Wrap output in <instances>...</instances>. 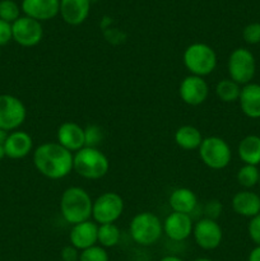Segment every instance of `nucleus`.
<instances>
[{"instance_id": "1", "label": "nucleus", "mask_w": 260, "mask_h": 261, "mask_svg": "<svg viewBox=\"0 0 260 261\" xmlns=\"http://www.w3.org/2000/svg\"><path fill=\"white\" fill-rule=\"evenodd\" d=\"M74 154L58 142L42 143L33 150L36 170L50 180H61L73 171Z\"/></svg>"}, {"instance_id": "2", "label": "nucleus", "mask_w": 260, "mask_h": 261, "mask_svg": "<svg viewBox=\"0 0 260 261\" xmlns=\"http://www.w3.org/2000/svg\"><path fill=\"white\" fill-rule=\"evenodd\" d=\"M92 200L89 193L79 186L65 189L60 198V212L66 223L78 224L89 221L92 217Z\"/></svg>"}, {"instance_id": "3", "label": "nucleus", "mask_w": 260, "mask_h": 261, "mask_svg": "<svg viewBox=\"0 0 260 261\" xmlns=\"http://www.w3.org/2000/svg\"><path fill=\"white\" fill-rule=\"evenodd\" d=\"M73 170L86 180H99L110 170V161L98 148L84 147L74 153Z\"/></svg>"}, {"instance_id": "4", "label": "nucleus", "mask_w": 260, "mask_h": 261, "mask_svg": "<svg viewBox=\"0 0 260 261\" xmlns=\"http://www.w3.org/2000/svg\"><path fill=\"white\" fill-rule=\"evenodd\" d=\"M183 63L191 75L204 78L216 70L217 54L214 48L206 43H191L184 51Z\"/></svg>"}, {"instance_id": "5", "label": "nucleus", "mask_w": 260, "mask_h": 261, "mask_svg": "<svg viewBox=\"0 0 260 261\" xmlns=\"http://www.w3.org/2000/svg\"><path fill=\"white\" fill-rule=\"evenodd\" d=\"M133 241L139 246H152L157 244L163 234V223L158 216L150 212H142L133 217L129 224Z\"/></svg>"}, {"instance_id": "6", "label": "nucleus", "mask_w": 260, "mask_h": 261, "mask_svg": "<svg viewBox=\"0 0 260 261\" xmlns=\"http://www.w3.org/2000/svg\"><path fill=\"white\" fill-rule=\"evenodd\" d=\"M201 162L208 168L219 171L226 168L232 160V150L228 143L221 137H206L198 149Z\"/></svg>"}, {"instance_id": "7", "label": "nucleus", "mask_w": 260, "mask_h": 261, "mask_svg": "<svg viewBox=\"0 0 260 261\" xmlns=\"http://www.w3.org/2000/svg\"><path fill=\"white\" fill-rule=\"evenodd\" d=\"M227 70L229 79L239 83L240 86L251 83L256 73V61L254 54L245 47L235 48L227 60Z\"/></svg>"}, {"instance_id": "8", "label": "nucleus", "mask_w": 260, "mask_h": 261, "mask_svg": "<svg viewBox=\"0 0 260 261\" xmlns=\"http://www.w3.org/2000/svg\"><path fill=\"white\" fill-rule=\"evenodd\" d=\"M124 199L115 191H106L93 200L92 218L97 224L115 223L122 216Z\"/></svg>"}, {"instance_id": "9", "label": "nucleus", "mask_w": 260, "mask_h": 261, "mask_svg": "<svg viewBox=\"0 0 260 261\" xmlns=\"http://www.w3.org/2000/svg\"><path fill=\"white\" fill-rule=\"evenodd\" d=\"M27 109L24 103L12 94H0V129L15 132L24 124Z\"/></svg>"}, {"instance_id": "10", "label": "nucleus", "mask_w": 260, "mask_h": 261, "mask_svg": "<svg viewBox=\"0 0 260 261\" xmlns=\"http://www.w3.org/2000/svg\"><path fill=\"white\" fill-rule=\"evenodd\" d=\"M193 237L195 244L205 251H212L219 247L223 240V231L217 221L208 218H199L194 223Z\"/></svg>"}, {"instance_id": "11", "label": "nucleus", "mask_w": 260, "mask_h": 261, "mask_svg": "<svg viewBox=\"0 0 260 261\" xmlns=\"http://www.w3.org/2000/svg\"><path fill=\"white\" fill-rule=\"evenodd\" d=\"M13 40L23 47H33L42 41L43 27L41 22L30 17H19L12 23Z\"/></svg>"}, {"instance_id": "12", "label": "nucleus", "mask_w": 260, "mask_h": 261, "mask_svg": "<svg viewBox=\"0 0 260 261\" xmlns=\"http://www.w3.org/2000/svg\"><path fill=\"white\" fill-rule=\"evenodd\" d=\"M178 94L184 103L189 105V106H199L208 98L209 86L205 79L201 76L189 74L181 81L180 87H178Z\"/></svg>"}, {"instance_id": "13", "label": "nucleus", "mask_w": 260, "mask_h": 261, "mask_svg": "<svg viewBox=\"0 0 260 261\" xmlns=\"http://www.w3.org/2000/svg\"><path fill=\"white\" fill-rule=\"evenodd\" d=\"M163 223V233L175 242H183L193 234L194 221L189 214L172 213L166 217Z\"/></svg>"}, {"instance_id": "14", "label": "nucleus", "mask_w": 260, "mask_h": 261, "mask_svg": "<svg viewBox=\"0 0 260 261\" xmlns=\"http://www.w3.org/2000/svg\"><path fill=\"white\" fill-rule=\"evenodd\" d=\"M20 9L25 17L38 22L51 20L60 13V0H22Z\"/></svg>"}, {"instance_id": "15", "label": "nucleus", "mask_w": 260, "mask_h": 261, "mask_svg": "<svg viewBox=\"0 0 260 261\" xmlns=\"http://www.w3.org/2000/svg\"><path fill=\"white\" fill-rule=\"evenodd\" d=\"M58 143L69 152H78L86 147L84 142V127L74 121H65L58 127L56 132Z\"/></svg>"}, {"instance_id": "16", "label": "nucleus", "mask_w": 260, "mask_h": 261, "mask_svg": "<svg viewBox=\"0 0 260 261\" xmlns=\"http://www.w3.org/2000/svg\"><path fill=\"white\" fill-rule=\"evenodd\" d=\"M97 234H98V224L89 219V221L71 226L69 241L75 249L83 251L88 247L97 245Z\"/></svg>"}, {"instance_id": "17", "label": "nucleus", "mask_w": 260, "mask_h": 261, "mask_svg": "<svg viewBox=\"0 0 260 261\" xmlns=\"http://www.w3.org/2000/svg\"><path fill=\"white\" fill-rule=\"evenodd\" d=\"M5 155L10 160H22L33 149V139L28 133L15 130L8 134L4 143Z\"/></svg>"}, {"instance_id": "18", "label": "nucleus", "mask_w": 260, "mask_h": 261, "mask_svg": "<svg viewBox=\"0 0 260 261\" xmlns=\"http://www.w3.org/2000/svg\"><path fill=\"white\" fill-rule=\"evenodd\" d=\"M91 12V0H60V13L64 22L69 25L84 23Z\"/></svg>"}, {"instance_id": "19", "label": "nucleus", "mask_w": 260, "mask_h": 261, "mask_svg": "<svg viewBox=\"0 0 260 261\" xmlns=\"http://www.w3.org/2000/svg\"><path fill=\"white\" fill-rule=\"evenodd\" d=\"M232 209L239 216L254 218L260 214V196L251 190H241L232 198Z\"/></svg>"}, {"instance_id": "20", "label": "nucleus", "mask_w": 260, "mask_h": 261, "mask_svg": "<svg viewBox=\"0 0 260 261\" xmlns=\"http://www.w3.org/2000/svg\"><path fill=\"white\" fill-rule=\"evenodd\" d=\"M168 204L172 212L176 213L189 214L190 217L198 209V196L191 189L188 188H177L170 194L168 198Z\"/></svg>"}, {"instance_id": "21", "label": "nucleus", "mask_w": 260, "mask_h": 261, "mask_svg": "<svg viewBox=\"0 0 260 261\" xmlns=\"http://www.w3.org/2000/svg\"><path fill=\"white\" fill-rule=\"evenodd\" d=\"M239 103L245 116L249 119H260V84L251 82L242 86Z\"/></svg>"}, {"instance_id": "22", "label": "nucleus", "mask_w": 260, "mask_h": 261, "mask_svg": "<svg viewBox=\"0 0 260 261\" xmlns=\"http://www.w3.org/2000/svg\"><path fill=\"white\" fill-rule=\"evenodd\" d=\"M237 154L244 165H260V137L246 135L237 147Z\"/></svg>"}, {"instance_id": "23", "label": "nucleus", "mask_w": 260, "mask_h": 261, "mask_svg": "<svg viewBox=\"0 0 260 261\" xmlns=\"http://www.w3.org/2000/svg\"><path fill=\"white\" fill-rule=\"evenodd\" d=\"M203 139L200 130L193 125H183L175 132V143L184 150H198Z\"/></svg>"}, {"instance_id": "24", "label": "nucleus", "mask_w": 260, "mask_h": 261, "mask_svg": "<svg viewBox=\"0 0 260 261\" xmlns=\"http://www.w3.org/2000/svg\"><path fill=\"white\" fill-rule=\"evenodd\" d=\"M241 88L242 87L239 83H236L232 79L226 78L221 79L216 84L214 92H216V96L218 97L219 101L224 102V103H233V102H239Z\"/></svg>"}, {"instance_id": "25", "label": "nucleus", "mask_w": 260, "mask_h": 261, "mask_svg": "<svg viewBox=\"0 0 260 261\" xmlns=\"http://www.w3.org/2000/svg\"><path fill=\"white\" fill-rule=\"evenodd\" d=\"M120 240H121V231L116 224H98L97 245L103 249H112L120 244Z\"/></svg>"}, {"instance_id": "26", "label": "nucleus", "mask_w": 260, "mask_h": 261, "mask_svg": "<svg viewBox=\"0 0 260 261\" xmlns=\"http://www.w3.org/2000/svg\"><path fill=\"white\" fill-rule=\"evenodd\" d=\"M236 178L240 186L249 190V189H252L259 184L260 170L257 168V166L244 165L237 172Z\"/></svg>"}, {"instance_id": "27", "label": "nucleus", "mask_w": 260, "mask_h": 261, "mask_svg": "<svg viewBox=\"0 0 260 261\" xmlns=\"http://www.w3.org/2000/svg\"><path fill=\"white\" fill-rule=\"evenodd\" d=\"M20 7L14 0H0V19L14 23L20 17Z\"/></svg>"}, {"instance_id": "28", "label": "nucleus", "mask_w": 260, "mask_h": 261, "mask_svg": "<svg viewBox=\"0 0 260 261\" xmlns=\"http://www.w3.org/2000/svg\"><path fill=\"white\" fill-rule=\"evenodd\" d=\"M105 133L101 126L91 124L84 127V142H86V147L98 148V145H101Z\"/></svg>"}, {"instance_id": "29", "label": "nucleus", "mask_w": 260, "mask_h": 261, "mask_svg": "<svg viewBox=\"0 0 260 261\" xmlns=\"http://www.w3.org/2000/svg\"><path fill=\"white\" fill-rule=\"evenodd\" d=\"M79 261H110V256L106 249L99 245H94V246L81 251Z\"/></svg>"}, {"instance_id": "30", "label": "nucleus", "mask_w": 260, "mask_h": 261, "mask_svg": "<svg viewBox=\"0 0 260 261\" xmlns=\"http://www.w3.org/2000/svg\"><path fill=\"white\" fill-rule=\"evenodd\" d=\"M222 211H223V205L219 200L217 199H212V200H208L204 206L201 208V212H203L204 218L213 219V221H217V219L221 217Z\"/></svg>"}, {"instance_id": "31", "label": "nucleus", "mask_w": 260, "mask_h": 261, "mask_svg": "<svg viewBox=\"0 0 260 261\" xmlns=\"http://www.w3.org/2000/svg\"><path fill=\"white\" fill-rule=\"evenodd\" d=\"M242 38L249 45L260 43V23H250L242 30Z\"/></svg>"}, {"instance_id": "32", "label": "nucleus", "mask_w": 260, "mask_h": 261, "mask_svg": "<svg viewBox=\"0 0 260 261\" xmlns=\"http://www.w3.org/2000/svg\"><path fill=\"white\" fill-rule=\"evenodd\" d=\"M247 233H249L250 240L256 246H260V214L250 219L249 224H247Z\"/></svg>"}, {"instance_id": "33", "label": "nucleus", "mask_w": 260, "mask_h": 261, "mask_svg": "<svg viewBox=\"0 0 260 261\" xmlns=\"http://www.w3.org/2000/svg\"><path fill=\"white\" fill-rule=\"evenodd\" d=\"M13 40L12 23L0 19V46H5Z\"/></svg>"}, {"instance_id": "34", "label": "nucleus", "mask_w": 260, "mask_h": 261, "mask_svg": "<svg viewBox=\"0 0 260 261\" xmlns=\"http://www.w3.org/2000/svg\"><path fill=\"white\" fill-rule=\"evenodd\" d=\"M61 260L63 261H79V255L81 251L73 246V245H68L64 246L61 250Z\"/></svg>"}, {"instance_id": "35", "label": "nucleus", "mask_w": 260, "mask_h": 261, "mask_svg": "<svg viewBox=\"0 0 260 261\" xmlns=\"http://www.w3.org/2000/svg\"><path fill=\"white\" fill-rule=\"evenodd\" d=\"M247 261H260V246H255L254 249L250 251Z\"/></svg>"}, {"instance_id": "36", "label": "nucleus", "mask_w": 260, "mask_h": 261, "mask_svg": "<svg viewBox=\"0 0 260 261\" xmlns=\"http://www.w3.org/2000/svg\"><path fill=\"white\" fill-rule=\"evenodd\" d=\"M160 261H184L181 257L175 256V255H167V256H163Z\"/></svg>"}, {"instance_id": "37", "label": "nucleus", "mask_w": 260, "mask_h": 261, "mask_svg": "<svg viewBox=\"0 0 260 261\" xmlns=\"http://www.w3.org/2000/svg\"><path fill=\"white\" fill-rule=\"evenodd\" d=\"M7 155H5V149H4V145L0 144V161L3 160V158H5Z\"/></svg>"}, {"instance_id": "38", "label": "nucleus", "mask_w": 260, "mask_h": 261, "mask_svg": "<svg viewBox=\"0 0 260 261\" xmlns=\"http://www.w3.org/2000/svg\"><path fill=\"white\" fill-rule=\"evenodd\" d=\"M194 261H213V260L209 259V257H198V259H195Z\"/></svg>"}, {"instance_id": "39", "label": "nucleus", "mask_w": 260, "mask_h": 261, "mask_svg": "<svg viewBox=\"0 0 260 261\" xmlns=\"http://www.w3.org/2000/svg\"><path fill=\"white\" fill-rule=\"evenodd\" d=\"M257 185H259V186H260V178H259V184H257Z\"/></svg>"}]
</instances>
